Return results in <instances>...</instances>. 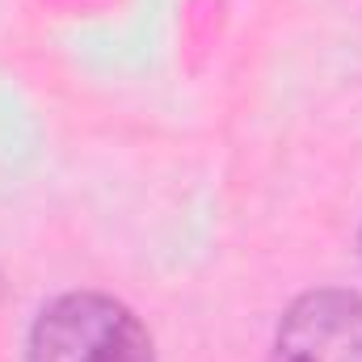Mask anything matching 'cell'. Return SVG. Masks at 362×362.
<instances>
[{
    "label": "cell",
    "mask_w": 362,
    "mask_h": 362,
    "mask_svg": "<svg viewBox=\"0 0 362 362\" xmlns=\"http://www.w3.org/2000/svg\"><path fill=\"white\" fill-rule=\"evenodd\" d=\"M30 362H156V354L127 303L97 291H72L38 312Z\"/></svg>",
    "instance_id": "obj_1"
},
{
    "label": "cell",
    "mask_w": 362,
    "mask_h": 362,
    "mask_svg": "<svg viewBox=\"0 0 362 362\" xmlns=\"http://www.w3.org/2000/svg\"><path fill=\"white\" fill-rule=\"evenodd\" d=\"M270 362H362V295L337 286L299 295L274 333Z\"/></svg>",
    "instance_id": "obj_2"
}]
</instances>
